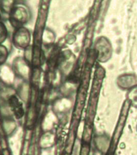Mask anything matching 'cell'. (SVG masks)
<instances>
[{
    "label": "cell",
    "instance_id": "obj_1",
    "mask_svg": "<svg viewBox=\"0 0 137 155\" xmlns=\"http://www.w3.org/2000/svg\"><path fill=\"white\" fill-rule=\"evenodd\" d=\"M31 19V13L24 3H16L8 15V21L14 29L24 27Z\"/></svg>",
    "mask_w": 137,
    "mask_h": 155
},
{
    "label": "cell",
    "instance_id": "obj_2",
    "mask_svg": "<svg viewBox=\"0 0 137 155\" xmlns=\"http://www.w3.org/2000/svg\"><path fill=\"white\" fill-rule=\"evenodd\" d=\"M31 35L27 28H21L14 29L12 35V43L14 48L19 50H26L28 47L30 46Z\"/></svg>",
    "mask_w": 137,
    "mask_h": 155
},
{
    "label": "cell",
    "instance_id": "obj_3",
    "mask_svg": "<svg viewBox=\"0 0 137 155\" xmlns=\"http://www.w3.org/2000/svg\"><path fill=\"white\" fill-rule=\"evenodd\" d=\"M15 4V0H0V11L2 14L8 15Z\"/></svg>",
    "mask_w": 137,
    "mask_h": 155
},
{
    "label": "cell",
    "instance_id": "obj_4",
    "mask_svg": "<svg viewBox=\"0 0 137 155\" xmlns=\"http://www.w3.org/2000/svg\"><path fill=\"white\" fill-rule=\"evenodd\" d=\"M9 56V51L5 45L0 44V66H2L7 62Z\"/></svg>",
    "mask_w": 137,
    "mask_h": 155
},
{
    "label": "cell",
    "instance_id": "obj_5",
    "mask_svg": "<svg viewBox=\"0 0 137 155\" xmlns=\"http://www.w3.org/2000/svg\"><path fill=\"white\" fill-rule=\"evenodd\" d=\"M8 37V29L2 21H0V44H2Z\"/></svg>",
    "mask_w": 137,
    "mask_h": 155
},
{
    "label": "cell",
    "instance_id": "obj_6",
    "mask_svg": "<svg viewBox=\"0 0 137 155\" xmlns=\"http://www.w3.org/2000/svg\"><path fill=\"white\" fill-rule=\"evenodd\" d=\"M26 0H15L16 3H24Z\"/></svg>",
    "mask_w": 137,
    "mask_h": 155
},
{
    "label": "cell",
    "instance_id": "obj_7",
    "mask_svg": "<svg viewBox=\"0 0 137 155\" xmlns=\"http://www.w3.org/2000/svg\"><path fill=\"white\" fill-rule=\"evenodd\" d=\"M2 12H1V11H0V21H2Z\"/></svg>",
    "mask_w": 137,
    "mask_h": 155
}]
</instances>
